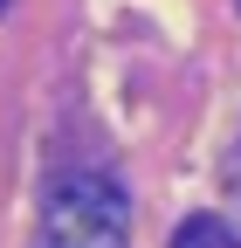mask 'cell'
<instances>
[{"instance_id": "cell-1", "label": "cell", "mask_w": 241, "mask_h": 248, "mask_svg": "<svg viewBox=\"0 0 241 248\" xmlns=\"http://www.w3.org/2000/svg\"><path fill=\"white\" fill-rule=\"evenodd\" d=\"M35 248H131V200L104 172H69L42 200Z\"/></svg>"}, {"instance_id": "cell-2", "label": "cell", "mask_w": 241, "mask_h": 248, "mask_svg": "<svg viewBox=\"0 0 241 248\" xmlns=\"http://www.w3.org/2000/svg\"><path fill=\"white\" fill-rule=\"evenodd\" d=\"M179 248H234V234H227L221 221H207V214H200V221H186V234H179Z\"/></svg>"}, {"instance_id": "cell-3", "label": "cell", "mask_w": 241, "mask_h": 248, "mask_svg": "<svg viewBox=\"0 0 241 248\" xmlns=\"http://www.w3.org/2000/svg\"><path fill=\"white\" fill-rule=\"evenodd\" d=\"M0 7H7V0H0Z\"/></svg>"}]
</instances>
